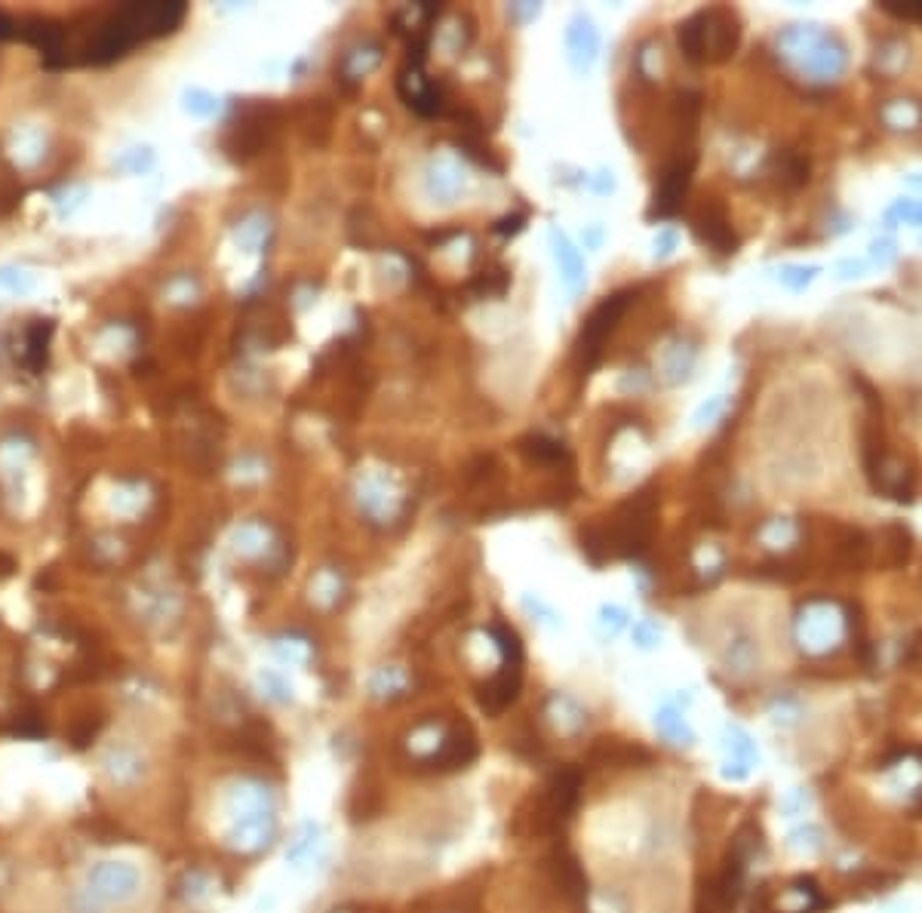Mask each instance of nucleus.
Returning a JSON list of instances; mask_svg holds the SVG:
<instances>
[{
	"label": "nucleus",
	"mask_w": 922,
	"mask_h": 913,
	"mask_svg": "<svg viewBox=\"0 0 922 913\" xmlns=\"http://www.w3.org/2000/svg\"><path fill=\"white\" fill-rule=\"evenodd\" d=\"M185 99H188V111H194V114H213L216 111V99L206 96L203 90H191V93H185Z\"/></svg>",
	"instance_id": "5701e85b"
},
{
	"label": "nucleus",
	"mask_w": 922,
	"mask_h": 913,
	"mask_svg": "<svg viewBox=\"0 0 922 913\" xmlns=\"http://www.w3.org/2000/svg\"><path fill=\"white\" fill-rule=\"evenodd\" d=\"M910 182H913V185H922V179H910Z\"/></svg>",
	"instance_id": "c85d7f7f"
},
{
	"label": "nucleus",
	"mask_w": 922,
	"mask_h": 913,
	"mask_svg": "<svg viewBox=\"0 0 922 913\" xmlns=\"http://www.w3.org/2000/svg\"><path fill=\"white\" fill-rule=\"evenodd\" d=\"M578 791H581V772L578 769H560L548 791H544V800H541V821H548L551 827H557L560 821H566L578 803Z\"/></svg>",
	"instance_id": "0eeeda50"
},
{
	"label": "nucleus",
	"mask_w": 922,
	"mask_h": 913,
	"mask_svg": "<svg viewBox=\"0 0 922 913\" xmlns=\"http://www.w3.org/2000/svg\"><path fill=\"white\" fill-rule=\"evenodd\" d=\"M658 640H661V628L655 621H640V625H634V643L640 649H652Z\"/></svg>",
	"instance_id": "412c9836"
},
{
	"label": "nucleus",
	"mask_w": 922,
	"mask_h": 913,
	"mask_svg": "<svg viewBox=\"0 0 922 913\" xmlns=\"http://www.w3.org/2000/svg\"><path fill=\"white\" fill-rule=\"evenodd\" d=\"M655 729H658L667 741H674V744H692V741H695V732L689 729L683 711L677 708V704H670V701L661 704V708L655 711Z\"/></svg>",
	"instance_id": "2eb2a0df"
},
{
	"label": "nucleus",
	"mask_w": 922,
	"mask_h": 913,
	"mask_svg": "<svg viewBox=\"0 0 922 913\" xmlns=\"http://www.w3.org/2000/svg\"><path fill=\"white\" fill-rule=\"evenodd\" d=\"M824 843H821V830L818 827H803L790 834V849H800V852H818Z\"/></svg>",
	"instance_id": "aec40b11"
},
{
	"label": "nucleus",
	"mask_w": 922,
	"mask_h": 913,
	"mask_svg": "<svg viewBox=\"0 0 922 913\" xmlns=\"http://www.w3.org/2000/svg\"><path fill=\"white\" fill-rule=\"evenodd\" d=\"M760 763L757 754V741H753L744 729L732 726L729 729V741H726V766H723V778L729 781H744L753 766Z\"/></svg>",
	"instance_id": "ddd939ff"
},
{
	"label": "nucleus",
	"mask_w": 922,
	"mask_h": 913,
	"mask_svg": "<svg viewBox=\"0 0 922 913\" xmlns=\"http://www.w3.org/2000/svg\"><path fill=\"white\" fill-rule=\"evenodd\" d=\"M695 151L689 148L686 154H680L674 163L667 166L661 182H658V191L652 197V206H649V219H670L674 213H680L683 206V197L692 185V173H695Z\"/></svg>",
	"instance_id": "39448f33"
},
{
	"label": "nucleus",
	"mask_w": 922,
	"mask_h": 913,
	"mask_svg": "<svg viewBox=\"0 0 922 913\" xmlns=\"http://www.w3.org/2000/svg\"><path fill=\"white\" fill-rule=\"evenodd\" d=\"M631 299H634L631 289H621V293L603 299V302L591 311V317L584 320V326H581V332H578V345H575L584 369H591V366L597 363V357H600L606 339L612 336V329H615L618 320L624 317V311H627V305H631Z\"/></svg>",
	"instance_id": "20e7f679"
},
{
	"label": "nucleus",
	"mask_w": 922,
	"mask_h": 913,
	"mask_svg": "<svg viewBox=\"0 0 922 913\" xmlns=\"http://www.w3.org/2000/svg\"><path fill=\"white\" fill-rule=\"evenodd\" d=\"M188 16L185 4H127L93 19V37L83 40L71 62L80 65H108L123 59L133 47L154 37L173 34Z\"/></svg>",
	"instance_id": "f257e3e1"
},
{
	"label": "nucleus",
	"mask_w": 922,
	"mask_h": 913,
	"mask_svg": "<svg viewBox=\"0 0 922 913\" xmlns=\"http://www.w3.org/2000/svg\"><path fill=\"white\" fill-rule=\"evenodd\" d=\"M477 738L471 735V729H455V732H449L446 738H443V744H440V751H434L431 757H425L422 763L428 766V769H461V766H468V763H474L477 760Z\"/></svg>",
	"instance_id": "9b49d317"
},
{
	"label": "nucleus",
	"mask_w": 922,
	"mask_h": 913,
	"mask_svg": "<svg viewBox=\"0 0 922 913\" xmlns=\"http://www.w3.org/2000/svg\"><path fill=\"white\" fill-rule=\"evenodd\" d=\"M898 219H901V222H910V225H922V203H916V200H898V203H892L889 213H886V222L895 225Z\"/></svg>",
	"instance_id": "dca6fc26"
},
{
	"label": "nucleus",
	"mask_w": 922,
	"mask_h": 913,
	"mask_svg": "<svg viewBox=\"0 0 922 913\" xmlns=\"http://www.w3.org/2000/svg\"><path fill=\"white\" fill-rule=\"evenodd\" d=\"M720 409H723V397H714V400H710V406L704 403V406L698 409L695 422H698V425H704V419H714V415H717Z\"/></svg>",
	"instance_id": "bb28decb"
},
{
	"label": "nucleus",
	"mask_w": 922,
	"mask_h": 913,
	"mask_svg": "<svg viewBox=\"0 0 922 913\" xmlns=\"http://www.w3.org/2000/svg\"><path fill=\"white\" fill-rule=\"evenodd\" d=\"M692 231H695V237L704 246L717 249V253H723V256H732L735 249H738V237H735V231L729 225V216H726L723 203L701 206V213L692 219Z\"/></svg>",
	"instance_id": "6e6552de"
},
{
	"label": "nucleus",
	"mask_w": 922,
	"mask_h": 913,
	"mask_svg": "<svg viewBox=\"0 0 922 913\" xmlns=\"http://www.w3.org/2000/svg\"><path fill=\"white\" fill-rule=\"evenodd\" d=\"M883 10L898 16V19H910L922 25V4H898V0H883Z\"/></svg>",
	"instance_id": "4be33fe9"
},
{
	"label": "nucleus",
	"mask_w": 922,
	"mask_h": 913,
	"mask_svg": "<svg viewBox=\"0 0 922 913\" xmlns=\"http://www.w3.org/2000/svg\"><path fill=\"white\" fill-rule=\"evenodd\" d=\"M7 37H16V19L0 13V40H7Z\"/></svg>",
	"instance_id": "cd10ccee"
},
{
	"label": "nucleus",
	"mask_w": 922,
	"mask_h": 913,
	"mask_svg": "<svg viewBox=\"0 0 922 913\" xmlns=\"http://www.w3.org/2000/svg\"><path fill=\"white\" fill-rule=\"evenodd\" d=\"M738 40H741V22L726 7L701 10L686 22H680L677 28V44L692 65L726 62L738 50Z\"/></svg>",
	"instance_id": "f03ea898"
},
{
	"label": "nucleus",
	"mask_w": 922,
	"mask_h": 913,
	"mask_svg": "<svg viewBox=\"0 0 922 913\" xmlns=\"http://www.w3.org/2000/svg\"><path fill=\"white\" fill-rule=\"evenodd\" d=\"M551 246H554V259L560 265V280L569 289L572 296H578L584 283H588V274H584V256L581 249L557 228H551Z\"/></svg>",
	"instance_id": "f8f14e48"
},
{
	"label": "nucleus",
	"mask_w": 922,
	"mask_h": 913,
	"mask_svg": "<svg viewBox=\"0 0 922 913\" xmlns=\"http://www.w3.org/2000/svg\"><path fill=\"white\" fill-rule=\"evenodd\" d=\"M674 246H677V231L664 228L655 240V259H667L670 253H674Z\"/></svg>",
	"instance_id": "b1692460"
},
{
	"label": "nucleus",
	"mask_w": 922,
	"mask_h": 913,
	"mask_svg": "<svg viewBox=\"0 0 922 913\" xmlns=\"http://www.w3.org/2000/svg\"><path fill=\"white\" fill-rule=\"evenodd\" d=\"M317 837H320V827L308 821V824H305V827L299 830V840L292 843V849H289V858H292V861H299L302 855H308V852H311V849L317 846Z\"/></svg>",
	"instance_id": "6ab92c4d"
},
{
	"label": "nucleus",
	"mask_w": 922,
	"mask_h": 913,
	"mask_svg": "<svg viewBox=\"0 0 922 913\" xmlns=\"http://www.w3.org/2000/svg\"><path fill=\"white\" fill-rule=\"evenodd\" d=\"M818 271H821L818 265H809V268H803V265H787V268L781 271V283H784L787 289H796V293H800V289H806V286L815 280Z\"/></svg>",
	"instance_id": "f3484780"
},
{
	"label": "nucleus",
	"mask_w": 922,
	"mask_h": 913,
	"mask_svg": "<svg viewBox=\"0 0 922 913\" xmlns=\"http://www.w3.org/2000/svg\"><path fill=\"white\" fill-rule=\"evenodd\" d=\"M566 53L578 74L591 71L600 56V31L584 13H575L566 28Z\"/></svg>",
	"instance_id": "1a4fd4ad"
},
{
	"label": "nucleus",
	"mask_w": 922,
	"mask_h": 913,
	"mask_svg": "<svg viewBox=\"0 0 922 913\" xmlns=\"http://www.w3.org/2000/svg\"><path fill=\"white\" fill-rule=\"evenodd\" d=\"M523 686V661L520 658H501V671L480 689V708L486 714H501L517 701Z\"/></svg>",
	"instance_id": "423d86ee"
},
{
	"label": "nucleus",
	"mask_w": 922,
	"mask_h": 913,
	"mask_svg": "<svg viewBox=\"0 0 922 913\" xmlns=\"http://www.w3.org/2000/svg\"><path fill=\"white\" fill-rule=\"evenodd\" d=\"M652 523H655V498L643 492L618 511L612 523V538H606V554L612 551L618 557H637L649 545Z\"/></svg>",
	"instance_id": "7ed1b4c3"
},
{
	"label": "nucleus",
	"mask_w": 922,
	"mask_h": 913,
	"mask_svg": "<svg viewBox=\"0 0 922 913\" xmlns=\"http://www.w3.org/2000/svg\"><path fill=\"white\" fill-rule=\"evenodd\" d=\"M400 93L403 99L418 111V114H440L443 111V87L434 80H428L418 68V62H412V74L403 71L400 74Z\"/></svg>",
	"instance_id": "9d476101"
},
{
	"label": "nucleus",
	"mask_w": 922,
	"mask_h": 913,
	"mask_svg": "<svg viewBox=\"0 0 922 913\" xmlns=\"http://www.w3.org/2000/svg\"><path fill=\"white\" fill-rule=\"evenodd\" d=\"M627 628V612L621 606H603L600 609V631L603 637H618L621 631Z\"/></svg>",
	"instance_id": "a211bd4d"
},
{
	"label": "nucleus",
	"mask_w": 922,
	"mask_h": 913,
	"mask_svg": "<svg viewBox=\"0 0 922 913\" xmlns=\"http://www.w3.org/2000/svg\"><path fill=\"white\" fill-rule=\"evenodd\" d=\"M50 336H53V320H34L25 329V366L31 372H40L47 366Z\"/></svg>",
	"instance_id": "4468645a"
},
{
	"label": "nucleus",
	"mask_w": 922,
	"mask_h": 913,
	"mask_svg": "<svg viewBox=\"0 0 922 913\" xmlns=\"http://www.w3.org/2000/svg\"><path fill=\"white\" fill-rule=\"evenodd\" d=\"M523 222H526V213H517V216H505L501 222H495V234H517L520 228H523Z\"/></svg>",
	"instance_id": "393cba45"
},
{
	"label": "nucleus",
	"mask_w": 922,
	"mask_h": 913,
	"mask_svg": "<svg viewBox=\"0 0 922 913\" xmlns=\"http://www.w3.org/2000/svg\"><path fill=\"white\" fill-rule=\"evenodd\" d=\"M870 249H873V256H876L879 262H892V259H895V243H892V240H873Z\"/></svg>",
	"instance_id": "a878e982"
}]
</instances>
